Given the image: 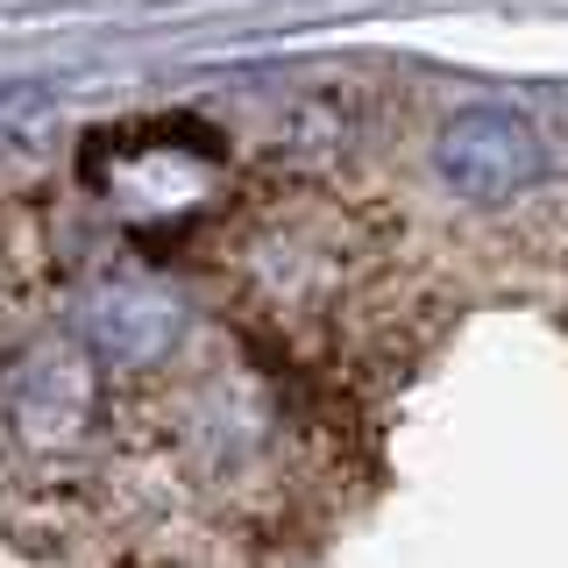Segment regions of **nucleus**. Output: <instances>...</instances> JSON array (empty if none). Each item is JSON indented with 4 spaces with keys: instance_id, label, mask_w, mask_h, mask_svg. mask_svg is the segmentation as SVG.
<instances>
[{
    "instance_id": "nucleus-1",
    "label": "nucleus",
    "mask_w": 568,
    "mask_h": 568,
    "mask_svg": "<svg viewBox=\"0 0 568 568\" xmlns=\"http://www.w3.org/2000/svg\"><path fill=\"white\" fill-rule=\"evenodd\" d=\"M235 277L248 284L271 320L284 327H334L363 298V248H355L348 213H334L320 192H292L248 213L235 235Z\"/></svg>"
},
{
    "instance_id": "nucleus-2",
    "label": "nucleus",
    "mask_w": 568,
    "mask_h": 568,
    "mask_svg": "<svg viewBox=\"0 0 568 568\" xmlns=\"http://www.w3.org/2000/svg\"><path fill=\"white\" fill-rule=\"evenodd\" d=\"M106 369L85 342H50L36 348L8 384V440L36 469H85L106 440Z\"/></svg>"
},
{
    "instance_id": "nucleus-3",
    "label": "nucleus",
    "mask_w": 568,
    "mask_h": 568,
    "mask_svg": "<svg viewBox=\"0 0 568 568\" xmlns=\"http://www.w3.org/2000/svg\"><path fill=\"white\" fill-rule=\"evenodd\" d=\"M185 334H192L185 306L156 277L114 271V277H93L79 298V342L93 348L106 377H156L164 363L185 355Z\"/></svg>"
},
{
    "instance_id": "nucleus-4",
    "label": "nucleus",
    "mask_w": 568,
    "mask_h": 568,
    "mask_svg": "<svg viewBox=\"0 0 568 568\" xmlns=\"http://www.w3.org/2000/svg\"><path fill=\"white\" fill-rule=\"evenodd\" d=\"M434 178L469 206H505L540 178V135L519 106H462L434 135Z\"/></svg>"
}]
</instances>
